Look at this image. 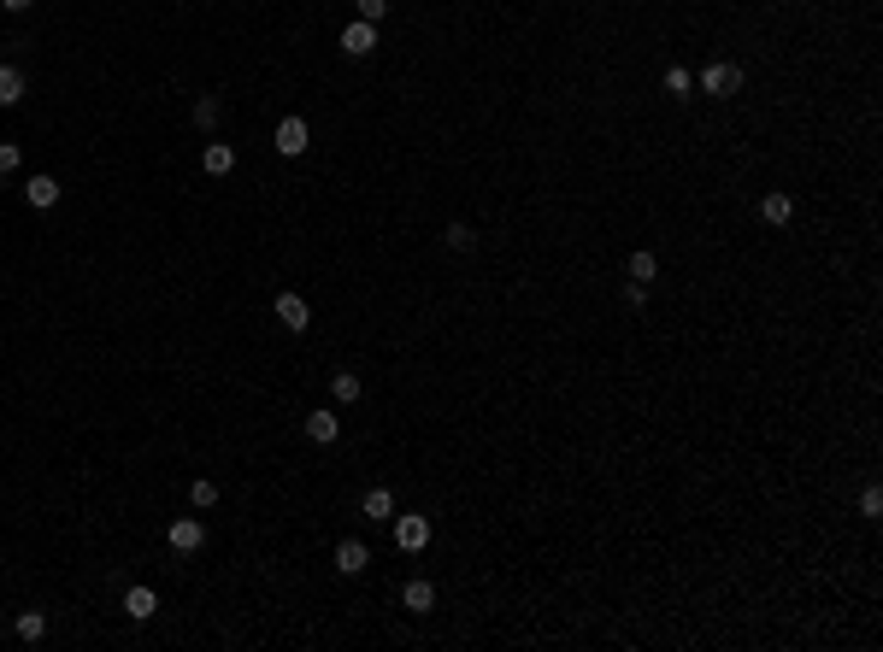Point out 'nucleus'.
I'll use <instances>...</instances> for the list:
<instances>
[{
	"label": "nucleus",
	"instance_id": "1",
	"mask_svg": "<svg viewBox=\"0 0 883 652\" xmlns=\"http://www.w3.org/2000/svg\"><path fill=\"white\" fill-rule=\"evenodd\" d=\"M695 89H701L707 100H730V94H742V65H730V59H713V65L695 71Z\"/></svg>",
	"mask_w": 883,
	"mask_h": 652
},
{
	"label": "nucleus",
	"instance_id": "2",
	"mask_svg": "<svg viewBox=\"0 0 883 652\" xmlns=\"http://www.w3.org/2000/svg\"><path fill=\"white\" fill-rule=\"evenodd\" d=\"M395 547H401V553H425V547H430V535H436V529H430V518H425V511H406V518H401V511H395Z\"/></svg>",
	"mask_w": 883,
	"mask_h": 652
},
{
	"label": "nucleus",
	"instance_id": "3",
	"mask_svg": "<svg viewBox=\"0 0 883 652\" xmlns=\"http://www.w3.org/2000/svg\"><path fill=\"white\" fill-rule=\"evenodd\" d=\"M271 311H277V323L289 335H306V330H313V306H306V294H295V288H283V294L271 300Z\"/></svg>",
	"mask_w": 883,
	"mask_h": 652
},
{
	"label": "nucleus",
	"instance_id": "4",
	"mask_svg": "<svg viewBox=\"0 0 883 652\" xmlns=\"http://www.w3.org/2000/svg\"><path fill=\"white\" fill-rule=\"evenodd\" d=\"M271 147H277L283 159H301L306 147H313V130H306V118H283L277 135H271Z\"/></svg>",
	"mask_w": 883,
	"mask_h": 652
},
{
	"label": "nucleus",
	"instance_id": "5",
	"mask_svg": "<svg viewBox=\"0 0 883 652\" xmlns=\"http://www.w3.org/2000/svg\"><path fill=\"white\" fill-rule=\"evenodd\" d=\"M166 541H171V553H201V547H206V523L201 518H171Z\"/></svg>",
	"mask_w": 883,
	"mask_h": 652
},
{
	"label": "nucleus",
	"instance_id": "6",
	"mask_svg": "<svg viewBox=\"0 0 883 652\" xmlns=\"http://www.w3.org/2000/svg\"><path fill=\"white\" fill-rule=\"evenodd\" d=\"M301 430H306V441H318V447H336V441H342V418H336L330 406L306 411V423H301Z\"/></svg>",
	"mask_w": 883,
	"mask_h": 652
},
{
	"label": "nucleus",
	"instance_id": "7",
	"mask_svg": "<svg viewBox=\"0 0 883 652\" xmlns=\"http://www.w3.org/2000/svg\"><path fill=\"white\" fill-rule=\"evenodd\" d=\"M342 54H347V59H366V54H377V24L354 18V24L342 30Z\"/></svg>",
	"mask_w": 883,
	"mask_h": 652
},
{
	"label": "nucleus",
	"instance_id": "8",
	"mask_svg": "<svg viewBox=\"0 0 883 652\" xmlns=\"http://www.w3.org/2000/svg\"><path fill=\"white\" fill-rule=\"evenodd\" d=\"M336 570H342V576H366L371 570V547L354 541V535H347V541H336Z\"/></svg>",
	"mask_w": 883,
	"mask_h": 652
},
{
	"label": "nucleus",
	"instance_id": "9",
	"mask_svg": "<svg viewBox=\"0 0 883 652\" xmlns=\"http://www.w3.org/2000/svg\"><path fill=\"white\" fill-rule=\"evenodd\" d=\"M154 611H159V594H154V588H147V582L124 588V617H130V623H147V617H154Z\"/></svg>",
	"mask_w": 883,
	"mask_h": 652
},
{
	"label": "nucleus",
	"instance_id": "10",
	"mask_svg": "<svg viewBox=\"0 0 883 652\" xmlns=\"http://www.w3.org/2000/svg\"><path fill=\"white\" fill-rule=\"evenodd\" d=\"M201 171H206V177H230V171H236V147L230 142H206Z\"/></svg>",
	"mask_w": 883,
	"mask_h": 652
},
{
	"label": "nucleus",
	"instance_id": "11",
	"mask_svg": "<svg viewBox=\"0 0 883 652\" xmlns=\"http://www.w3.org/2000/svg\"><path fill=\"white\" fill-rule=\"evenodd\" d=\"M401 606H406V611H418V617H425V611H436V588H430L425 576H413V582L401 588Z\"/></svg>",
	"mask_w": 883,
	"mask_h": 652
},
{
	"label": "nucleus",
	"instance_id": "12",
	"mask_svg": "<svg viewBox=\"0 0 883 652\" xmlns=\"http://www.w3.org/2000/svg\"><path fill=\"white\" fill-rule=\"evenodd\" d=\"M359 511H366V518H377V523H389L395 518V494H389V488H366V494H359Z\"/></svg>",
	"mask_w": 883,
	"mask_h": 652
},
{
	"label": "nucleus",
	"instance_id": "13",
	"mask_svg": "<svg viewBox=\"0 0 883 652\" xmlns=\"http://www.w3.org/2000/svg\"><path fill=\"white\" fill-rule=\"evenodd\" d=\"M59 194H65V188H59L54 177H30L24 183V200H30L35 212H47V206H59Z\"/></svg>",
	"mask_w": 883,
	"mask_h": 652
},
{
	"label": "nucleus",
	"instance_id": "14",
	"mask_svg": "<svg viewBox=\"0 0 883 652\" xmlns=\"http://www.w3.org/2000/svg\"><path fill=\"white\" fill-rule=\"evenodd\" d=\"M660 277V253H654V247H637V253H630V282H654Z\"/></svg>",
	"mask_w": 883,
	"mask_h": 652
},
{
	"label": "nucleus",
	"instance_id": "15",
	"mask_svg": "<svg viewBox=\"0 0 883 652\" xmlns=\"http://www.w3.org/2000/svg\"><path fill=\"white\" fill-rule=\"evenodd\" d=\"M330 394H336V406H354V400L366 394V382H359L354 370H336V376H330Z\"/></svg>",
	"mask_w": 883,
	"mask_h": 652
},
{
	"label": "nucleus",
	"instance_id": "16",
	"mask_svg": "<svg viewBox=\"0 0 883 652\" xmlns=\"http://www.w3.org/2000/svg\"><path fill=\"white\" fill-rule=\"evenodd\" d=\"M12 629H18V641H47V611H18V623H12Z\"/></svg>",
	"mask_w": 883,
	"mask_h": 652
},
{
	"label": "nucleus",
	"instance_id": "17",
	"mask_svg": "<svg viewBox=\"0 0 883 652\" xmlns=\"http://www.w3.org/2000/svg\"><path fill=\"white\" fill-rule=\"evenodd\" d=\"M24 89H30V83H24V71L18 65H0V106H18Z\"/></svg>",
	"mask_w": 883,
	"mask_h": 652
},
{
	"label": "nucleus",
	"instance_id": "18",
	"mask_svg": "<svg viewBox=\"0 0 883 652\" xmlns=\"http://www.w3.org/2000/svg\"><path fill=\"white\" fill-rule=\"evenodd\" d=\"M218 112H224V100H218V94H201V100H195V130L213 135V130H218Z\"/></svg>",
	"mask_w": 883,
	"mask_h": 652
},
{
	"label": "nucleus",
	"instance_id": "19",
	"mask_svg": "<svg viewBox=\"0 0 883 652\" xmlns=\"http://www.w3.org/2000/svg\"><path fill=\"white\" fill-rule=\"evenodd\" d=\"M189 506L195 511H213L218 506V482H213V476H195V482H189Z\"/></svg>",
	"mask_w": 883,
	"mask_h": 652
},
{
	"label": "nucleus",
	"instance_id": "20",
	"mask_svg": "<svg viewBox=\"0 0 883 652\" xmlns=\"http://www.w3.org/2000/svg\"><path fill=\"white\" fill-rule=\"evenodd\" d=\"M666 94H671V100H689V94H695V71H689V65H671V71H666Z\"/></svg>",
	"mask_w": 883,
	"mask_h": 652
},
{
	"label": "nucleus",
	"instance_id": "21",
	"mask_svg": "<svg viewBox=\"0 0 883 652\" xmlns=\"http://www.w3.org/2000/svg\"><path fill=\"white\" fill-rule=\"evenodd\" d=\"M760 218H766V223H789V218H795V200H789V194H766V200H760Z\"/></svg>",
	"mask_w": 883,
	"mask_h": 652
},
{
	"label": "nucleus",
	"instance_id": "22",
	"mask_svg": "<svg viewBox=\"0 0 883 652\" xmlns=\"http://www.w3.org/2000/svg\"><path fill=\"white\" fill-rule=\"evenodd\" d=\"M442 242H447V253H471V247H477V235H471V223H447Z\"/></svg>",
	"mask_w": 883,
	"mask_h": 652
},
{
	"label": "nucleus",
	"instance_id": "23",
	"mask_svg": "<svg viewBox=\"0 0 883 652\" xmlns=\"http://www.w3.org/2000/svg\"><path fill=\"white\" fill-rule=\"evenodd\" d=\"M18 165H24V147L18 142H0V177H12Z\"/></svg>",
	"mask_w": 883,
	"mask_h": 652
},
{
	"label": "nucleus",
	"instance_id": "24",
	"mask_svg": "<svg viewBox=\"0 0 883 652\" xmlns=\"http://www.w3.org/2000/svg\"><path fill=\"white\" fill-rule=\"evenodd\" d=\"M860 518H883V488H866L860 494Z\"/></svg>",
	"mask_w": 883,
	"mask_h": 652
},
{
	"label": "nucleus",
	"instance_id": "25",
	"mask_svg": "<svg viewBox=\"0 0 883 652\" xmlns=\"http://www.w3.org/2000/svg\"><path fill=\"white\" fill-rule=\"evenodd\" d=\"M383 12H389V0H359V18L366 24H383Z\"/></svg>",
	"mask_w": 883,
	"mask_h": 652
},
{
	"label": "nucleus",
	"instance_id": "26",
	"mask_svg": "<svg viewBox=\"0 0 883 652\" xmlns=\"http://www.w3.org/2000/svg\"><path fill=\"white\" fill-rule=\"evenodd\" d=\"M625 300L630 306H648V282H625Z\"/></svg>",
	"mask_w": 883,
	"mask_h": 652
},
{
	"label": "nucleus",
	"instance_id": "27",
	"mask_svg": "<svg viewBox=\"0 0 883 652\" xmlns=\"http://www.w3.org/2000/svg\"><path fill=\"white\" fill-rule=\"evenodd\" d=\"M35 0H0V12H30Z\"/></svg>",
	"mask_w": 883,
	"mask_h": 652
},
{
	"label": "nucleus",
	"instance_id": "28",
	"mask_svg": "<svg viewBox=\"0 0 883 652\" xmlns=\"http://www.w3.org/2000/svg\"><path fill=\"white\" fill-rule=\"evenodd\" d=\"M789 6H801V0H789Z\"/></svg>",
	"mask_w": 883,
	"mask_h": 652
}]
</instances>
